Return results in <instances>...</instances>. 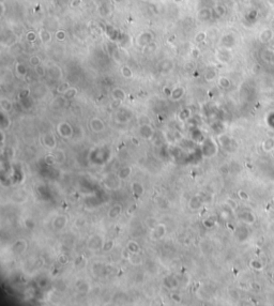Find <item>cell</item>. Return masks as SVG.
Listing matches in <instances>:
<instances>
[{"label":"cell","mask_w":274,"mask_h":306,"mask_svg":"<svg viewBox=\"0 0 274 306\" xmlns=\"http://www.w3.org/2000/svg\"><path fill=\"white\" fill-rule=\"evenodd\" d=\"M65 224H67V218H65L64 216H59L57 217L55 220V222H54V226H55V228H57V229H61V228L64 227Z\"/></svg>","instance_id":"cell-10"},{"label":"cell","mask_w":274,"mask_h":306,"mask_svg":"<svg viewBox=\"0 0 274 306\" xmlns=\"http://www.w3.org/2000/svg\"><path fill=\"white\" fill-rule=\"evenodd\" d=\"M58 132H59V134L61 135L62 137H64V138L71 137L72 133H73L71 125L68 124V123H65V122H64V123H61V124L58 125Z\"/></svg>","instance_id":"cell-1"},{"label":"cell","mask_w":274,"mask_h":306,"mask_svg":"<svg viewBox=\"0 0 274 306\" xmlns=\"http://www.w3.org/2000/svg\"><path fill=\"white\" fill-rule=\"evenodd\" d=\"M132 191L136 196H140L144 193V187L139 182H134L132 184Z\"/></svg>","instance_id":"cell-9"},{"label":"cell","mask_w":274,"mask_h":306,"mask_svg":"<svg viewBox=\"0 0 274 306\" xmlns=\"http://www.w3.org/2000/svg\"><path fill=\"white\" fill-rule=\"evenodd\" d=\"M76 93H77V91H76L75 88H70V89L64 93V98L65 99H69V100L73 99V98L76 95Z\"/></svg>","instance_id":"cell-15"},{"label":"cell","mask_w":274,"mask_h":306,"mask_svg":"<svg viewBox=\"0 0 274 306\" xmlns=\"http://www.w3.org/2000/svg\"><path fill=\"white\" fill-rule=\"evenodd\" d=\"M30 64L32 65V67H38V65H40L41 64V59H40L39 56H36V55H33V56H31V58H30V60H29Z\"/></svg>","instance_id":"cell-13"},{"label":"cell","mask_w":274,"mask_h":306,"mask_svg":"<svg viewBox=\"0 0 274 306\" xmlns=\"http://www.w3.org/2000/svg\"><path fill=\"white\" fill-rule=\"evenodd\" d=\"M69 89H70V85H69L68 83H63V84H61V85L58 87L57 91H58V93H62V94H64V93L67 92Z\"/></svg>","instance_id":"cell-16"},{"label":"cell","mask_w":274,"mask_h":306,"mask_svg":"<svg viewBox=\"0 0 274 306\" xmlns=\"http://www.w3.org/2000/svg\"><path fill=\"white\" fill-rule=\"evenodd\" d=\"M131 167H123V168H121L119 170V172H118V175H119V178L120 179H125L128 178L130 175V173H131Z\"/></svg>","instance_id":"cell-11"},{"label":"cell","mask_w":274,"mask_h":306,"mask_svg":"<svg viewBox=\"0 0 274 306\" xmlns=\"http://www.w3.org/2000/svg\"><path fill=\"white\" fill-rule=\"evenodd\" d=\"M183 95H184V89L182 87H177V88H174V90H171V94L169 96H170L174 101H178V100H180Z\"/></svg>","instance_id":"cell-5"},{"label":"cell","mask_w":274,"mask_h":306,"mask_svg":"<svg viewBox=\"0 0 274 306\" xmlns=\"http://www.w3.org/2000/svg\"><path fill=\"white\" fill-rule=\"evenodd\" d=\"M121 74H122V76L125 77V78H131V77L133 76L132 71H131V69H130L129 67H123L122 69H121Z\"/></svg>","instance_id":"cell-14"},{"label":"cell","mask_w":274,"mask_h":306,"mask_svg":"<svg viewBox=\"0 0 274 306\" xmlns=\"http://www.w3.org/2000/svg\"><path fill=\"white\" fill-rule=\"evenodd\" d=\"M79 2H81V0H74L72 2V6H75V4H79Z\"/></svg>","instance_id":"cell-22"},{"label":"cell","mask_w":274,"mask_h":306,"mask_svg":"<svg viewBox=\"0 0 274 306\" xmlns=\"http://www.w3.org/2000/svg\"><path fill=\"white\" fill-rule=\"evenodd\" d=\"M0 106H1V109H2V112H11V109H12V107H13L10 100L4 99V98L0 100Z\"/></svg>","instance_id":"cell-6"},{"label":"cell","mask_w":274,"mask_h":306,"mask_svg":"<svg viewBox=\"0 0 274 306\" xmlns=\"http://www.w3.org/2000/svg\"><path fill=\"white\" fill-rule=\"evenodd\" d=\"M140 134L144 138L151 139L152 136H153V130L149 124H142L140 126Z\"/></svg>","instance_id":"cell-4"},{"label":"cell","mask_w":274,"mask_h":306,"mask_svg":"<svg viewBox=\"0 0 274 306\" xmlns=\"http://www.w3.org/2000/svg\"><path fill=\"white\" fill-rule=\"evenodd\" d=\"M214 76H215V73L214 72H212V71H208L206 74H205V78H206L207 80H212L213 78H214Z\"/></svg>","instance_id":"cell-20"},{"label":"cell","mask_w":274,"mask_h":306,"mask_svg":"<svg viewBox=\"0 0 274 306\" xmlns=\"http://www.w3.org/2000/svg\"><path fill=\"white\" fill-rule=\"evenodd\" d=\"M121 210H122L121 206H114L109 210V212H108V215H109L110 218H116V217H118L120 215Z\"/></svg>","instance_id":"cell-8"},{"label":"cell","mask_w":274,"mask_h":306,"mask_svg":"<svg viewBox=\"0 0 274 306\" xmlns=\"http://www.w3.org/2000/svg\"><path fill=\"white\" fill-rule=\"evenodd\" d=\"M64 36H65V33H64V31H63V30H59V31L56 33V38L58 39V40H62V39L64 38Z\"/></svg>","instance_id":"cell-21"},{"label":"cell","mask_w":274,"mask_h":306,"mask_svg":"<svg viewBox=\"0 0 274 306\" xmlns=\"http://www.w3.org/2000/svg\"><path fill=\"white\" fill-rule=\"evenodd\" d=\"M34 70H36V73L39 75V76H43L44 74H45V70H44V67L40 64V65H38V67H34Z\"/></svg>","instance_id":"cell-19"},{"label":"cell","mask_w":274,"mask_h":306,"mask_svg":"<svg viewBox=\"0 0 274 306\" xmlns=\"http://www.w3.org/2000/svg\"><path fill=\"white\" fill-rule=\"evenodd\" d=\"M113 245H114L113 241H107V242H105L103 244L102 248H103L104 252H108V251H110V249L113 248Z\"/></svg>","instance_id":"cell-18"},{"label":"cell","mask_w":274,"mask_h":306,"mask_svg":"<svg viewBox=\"0 0 274 306\" xmlns=\"http://www.w3.org/2000/svg\"><path fill=\"white\" fill-rule=\"evenodd\" d=\"M117 2H120V1H123V0H116Z\"/></svg>","instance_id":"cell-24"},{"label":"cell","mask_w":274,"mask_h":306,"mask_svg":"<svg viewBox=\"0 0 274 306\" xmlns=\"http://www.w3.org/2000/svg\"><path fill=\"white\" fill-rule=\"evenodd\" d=\"M90 128L94 133H101V132L104 131L105 125H104V122L102 121L101 119L94 118V119H92L90 122Z\"/></svg>","instance_id":"cell-2"},{"label":"cell","mask_w":274,"mask_h":306,"mask_svg":"<svg viewBox=\"0 0 274 306\" xmlns=\"http://www.w3.org/2000/svg\"><path fill=\"white\" fill-rule=\"evenodd\" d=\"M181 1H182V0H174V2H181Z\"/></svg>","instance_id":"cell-23"},{"label":"cell","mask_w":274,"mask_h":306,"mask_svg":"<svg viewBox=\"0 0 274 306\" xmlns=\"http://www.w3.org/2000/svg\"><path fill=\"white\" fill-rule=\"evenodd\" d=\"M128 249H129V252L131 253H137L139 251V246L138 244H136V243L134 242H130L129 245H128Z\"/></svg>","instance_id":"cell-17"},{"label":"cell","mask_w":274,"mask_h":306,"mask_svg":"<svg viewBox=\"0 0 274 306\" xmlns=\"http://www.w3.org/2000/svg\"><path fill=\"white\" fill-rule=\"evenodd\" d=\"M40 38H41L42 42L46 43V42H48L50 40V34H49L48 31H46L45 29H43V30L40 31Z\"/></svg>","instance_id":"cell-12"},{"label":"cell","mask_w":274,"mask_h":306,"mask_svg":"<svg viewBox=\"0 0 274 306\" xmlns=\"http://www.w3.org/2000/svg\"><path fill=\"white\" fill-rule=\"evenodd\" d=\"M43 144H44V146H45L46 148H48V149H54V148L56 147V145H57L55 136L53 134H50V133L45 134L43 136Z\"/></svg>","instance_id":"cell-3"},{"label":"cell","mask_w":274,"mask_h":306,"mask_svg":"<svg viewBox=\"0 0 274 306\" xmlns=\"http://www.w3.org/2000/svg\"><path fill=\"white\" fill-rule=\"evenodd\" d=\"M125 92L123 91L122 89H120V88H116V89H114L113 90V98L116 101H123V100L125 99Z\"/></svg>","instance_id":"cell-7"}]
</instances>
